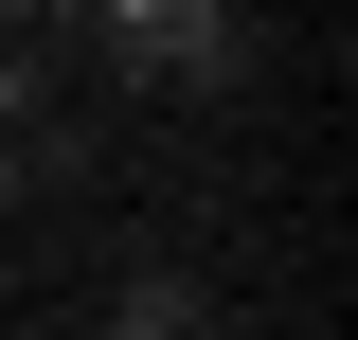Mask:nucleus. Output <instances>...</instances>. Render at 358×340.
Returning a JSON list of instances; mask_svg holds the SVG:
<instances>
[{
	"instance_id": "f257e3e1",
	"label": "nucleus",
	"mask_w": 358,
	"mask_h": 340,
	"mask_svg": "<svg viewBox=\"0 0 358 340\" xmlns=\"http://www.w3.org/2000/svg\"><path fill=\"white\" fill-rule=\"evenodd\" d=\"M90 340H215V287L179 251H126L108 287H90Z\"/></svg>"
}]
</instances>
